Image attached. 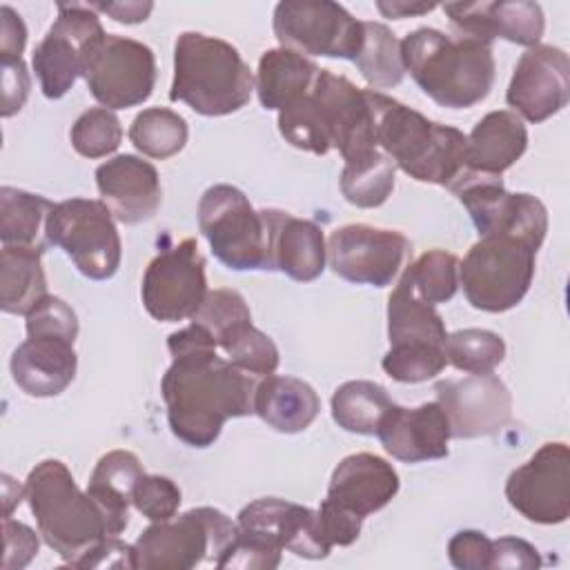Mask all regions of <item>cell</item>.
<instances>
[{
	"mask_svg": "<svg viewBox=\"0 0 570 570\" xmlns=\"http://www.w3.org/2000/svg\"><path fill=\"white\" fill-rule=\"evenodd\" d=\"M278 209H254L234 185H212L198 203V227L212 254L234 272H274L272 240Z\"/></svg>",
	"mask_w": 570,
	"mask_h": 570,
	"instance_id": "obj_6",
	"label": "cell"
},
{
	"mask_svg": "<svg viewBox=\"0 0 570 570\" xmlns=\"http://www.w3.org/2000/svg\"><path fill=\"white\" fill-rule=\"evenodd\" d=\"M370 89H392L405 76L401 40L381 22H363V47L354 58Z\"/></svg>",
	"mask_w": 570,
	"mask_h": 570,
	"instance_id": "obj_36",
	"label": "cell"
},
{
	"mask_svg": "<svg viewBox=\"0 0 570 570\" xmlns=\"http://www.w3.org/2000/svg\"><path fill=\"white\" fill-rule=\"evenodd\" d=\"M410 249V240L396 229L352 223L330 234L327 263L347 283L387 287L401 272Z\"/></svg>",
	"mask_w": 570,
	"mask_h": 570,
	"instance_id": "obj_16",
	"label": "cell"
},
{
	"mask_svg": "<svg viewBox=\"0 0 570 570\" xmlns=\"http://www.w3.org/2000/svg\"><path fill=\"white\" fill-rule=\"evenodd\" d=\"M236 532L303 559H325L332 550L321 532L316 510L276 497L247 503L236 517Z\"/></svg>",
	"mask_w": 570,
	"mask_h": 570,
	"instance_id": "obj_19",
	"label": "cell"
},
{
	"mask_svg": "<svg viewBox=\"0 0 570 570\" xmlns=\"http://www.w3.org/2000/svg\"><path fill=\"white\" fill-rule=\"evenodd\" d=\"M274 36L301 56L352 60L363 47V22L330 0H285L274 7Z\"/></svg>",
	"mask_w": 570,
	"mask_h": 570,
	"instance_id": "obj_11",
	"label": "cell"
},
{
	"mask_svg": "<svg viewBox=\"0 0 570 570\" xmlns=\"http://www.w3.org/2000/svg\"><path fill=\"white\" fill-rule=\"evenodd\" d=\"M205 258L194 238L158 252L145 269L140 296L147 314L160 323L191 318L207 296Z\"/></svg>",
	"mask_w": 570,
	"mask_h": 570,
	"instance_id": "obj_14",
	"label": "cell"
},
{
	"mask_svg": "<svg viewBox=\"0 0 570 570\" xmlns=\"http://www.w3.org/2000/svg\"><path fill=\"white\" fill-rule=\"evenodd\" d=\"M82 78L89 94L107 109L142 105L156 85L154 51L125 36L107 33L85 62Z\"/></svg>",
	"mask_w": 570,
	"mask_h": 570,
	"instance_id": "obj_13",
	"label": "cell"
},
{
	"mask_svg": "<svg viewBox=\"0 0 570 570\" xmlns=\"http://www.w3.org/2000/svg\"><path fill=\"white\" fill-rule=\"evenodd\" d=\"M318 71V65L307 56L285 47L267 49L258 60L254 82L261 107L276 111L285 109L314 87Z\"/></svg>",
	"mask_w": 570,
	"mask_h": 570,
	"instance_id": "obj_30",
	"label": "cell"
},
{
	"mask_svg": "<svg viewBox=\"0 0 570 570\" xmlns=\"http://www.w3.org/2000/svg\"><path fill=\"white\" fill-rule=\"evenodd\" d=\"M452 194L468 209L479 236L514 234L541 247L548 232L546 205L532 194H510L501 176L468 171Z\"/></svg>",
	"mask_w": 570,
	"mask_h": 570,
	"instance_id": "obj_15",
	"label": "cell"
},
{
	"mask_svg": "<svg viewBox=\"0 0 570 570\" xmlns=\"http://www.w3.org/2000/svg\"><path fill=\"white\" fill-rule=\"evenodd\" d=\"M76 568H134V546L120 541L118 537L102 539L89 554H85Z\"/></svg>",
	"mask_w": 570,
	"mask_h": 570,
	"instance_id": "obj_52",
	"label": "cell"
},
{
	"mask_svg": "<svg viewBox=\"0 0 570 570\" xmlns=\"http://www.w3.org/2000/svg\"><path fill=\"white\" fill-rule=\"evenodd\" d=\"M53 203L18 187H0V240L2 245L45 247L47 216Z\"/></svg>",
	"mask_w": 570,
	"mask_h": 570,
	"instance_id": "obj_33",
	"label": "cell"
},
{
	"mask_svg": "<svg viewBox=\"0 0 570 570\" xmlns=\"http://www.w3.org/2000/svg\"><path fill=\"white\" fill-rule=\"evenodd\" d=\"M539 247L514 234L481 236L459 263V285L481 312H508L528 294Z\"/></svg>",
	"mask_w": 570,
	"mask_h": 570,
	"instance_id": "obj_9",
	"label": "cell"
},
{
	"mask_svg": "<svg viewBox=\"0 0 570 570\" xmlns=\"http://www.w3.org/2000/svg\"><path fill=\"white\" fill-rule=\"evenodd\" d=\"M24 499L42 541L67 566L76 568L85 554L111 537L100 505L76 485L73 474L58 459L36 463L24 481Z\"/></svg>",
	"mask_w": 570,
	"mask_h": 570,
	"instance_id": "obj_4",
	"label": "cell"
},
{
	"mask_svg": "<svg viewBox=\"0 0 570 570\" xmlns=\"http://www.w3.org/2000/svg\"><path fill=\"white\" fill-rule=\"evenodd\" d=\"M71 147L85 158H102L118 149L122 127L118 116L107 107L87 109L76 118L69 131Z\"/></svg>",
	"mask_w": 570,
	"mask_h": 570,
	"instance_id": "obj_42",
	"label": "cell"
},
{
	"mask_svg": "<svg viewBox=\"0 0 570 570\" xmlns=\"http://www.w3.org/2000/svg\"><path fill=\"white\" fill-rule=\"evenodd\" d=\"M2 532H4V561H2V568L4 570H20L24 568L36 554H38V548H40V541H38V534L20 523V521H13L11 517L2 519Z\"/></svg>",
	"mask_w": 570,
	"mask_h": 570,
	"instance_id": "obj_49",
	"label": "cell"
},
{
	"mask_svg": "<svg viewBox=\"0 0 570 570\" xmlns=\"http://www.w3.org/2000/svg\"><path fill=\"white\" fill-rule=\"evenodd\" d=\"M445 365V347L423 343L390 345L381 361L383 372L399 383H421L434 379L443 372Z\"/></svg>",
	"mask_w": 570,
	"mask_h": 570,
	"instance_id": "obj_43",
	"label": "cell"
},
{
	"mask_svg": "<svg viewBox=\"0 0 570 570\" xmlns=\"http://www.w3.org/2000/svg\"><path fill=\"white\" fill-rule=\"evenodd\" d=\"M403 274L414 292L430 305L452 301L459 289V258L445 249L421 254Z\"/></svg>",
	"mask_w": 570,
	"mask_h": 570,
	"instance_id": "obj_39",
	"label": "cell"
},
{
	"mask_svg": "<svg viewBox=\"0 0 570 570\" xmlns=\"http://www.w3.org/2000/svg\"><path fill=\"white\" fill-rule=\"evenodd\" d=\"M396 165L381 149L350 160L341 171V194L350 205L372 209L383 205L394 189Z\"/></svg>",
	"mask_w": 570,
	"mask_h": 570,
	"instance_id": "obj_35",
	"label": "cell"
},
{
	"mask_svg": "<svg viewBox=\"0 0 570 570\" xmlns=\"http://www.w3.org/2000/svg\"><path fill=\"white\" fill-rule=\"evenodd\" d=\"M450 18L456 36H468L492 45L494 38L521 47L539 45L546 18L543 9L530 0H497V2H448L441 7Z\"/></svg>",
	"mask_w": 570,
	"mask_h": 570,
	"instance_id": "obj_22",
	"label": "cell"
},
{
	"mask_svg": "<svg viewBox=\"0 0 570 570\" xmlns=\"http://www.w3.org/2000/svg\"><path fill=\"white\" fill-rule=\"evenodd\" d=\"M405 71L436 105L468 109L485 100L497 76L492 45L419 27L401 40Z\"/></svg>",
	"mask_w": 570,
	"mask_h": 570,
	"instance_id": "obj_3",
	"label": "cell"
},
{
	"mask_svg": "<svg viewBox=\"0 0 570 570\" xmlns=\"http://www.w3.org/2000/svg\"><path fill=\"white\" fill-rule=\"evenodd\" d=\"M392 403L387 390L374 381H345L332 394V419L345 432L372 436Z\"/></svg>",
	"mask_w": 570,
	"mask_h": 570,
	"instance_id": "obj_34",
	"label": "cell"
},
{
	"mask_svg": "<svg viewBox=\"0 0 570 570\" xmlns=\"http://www.w3.org/2000/svg\"><path fill=\"white\" fill-rule=\"evenodd\" d=\"M183 494L180 488L160 474H142L134 488L131 505L149 521H167L176 517Z\"/></svg>",
	"mask_w": 570,
	"mask_h": 570,
	"instance_id": "obj_45",
	"label": "cell"
},
{
	"mask_svg": "<svg viewBox=\"0 0 570 570\" xmlns=\"http://www.w3.org/2000/svg\"><path fill=\"white\" fill-rule=\"evenodd\" d=\"M216 345L234 365H238L240 370L254 376L274 374L281 361L276 343L252 323L236 327L234 332L223 336Z\"/></svg>",
	"mask_w": 570,
	"mask_h": 570,
	"instance_id": "obj_41",
	"label": "cell"
},
{
	"mask_svg": "<svg viewBox=\"0 0 570 570\" xmlns=\"http://www.w3.org/2000/svg\"><path fill=\"white\" fill-rule=\"evenodd\" d=\"M321 412L316 390L296 376L267 374L258 379L254 394V414L281 434L307 430Z\"/></svg>",
	"mask_w": 570,
	"mask_h": 570,
	"instance_id": "obj_27",
	"label": "cell"
},
{
	"mask_svg": "<svg viewBox=\"0 0 570 570\" xmlns=\"http://www.w3.org/2000/svg\"><path fill=\"white\" fill-rule=\"evenodd\" d=\"M254 82L249 65L227 40L198 31L176 38L171 102H185L200 116H227L249 102Z\"/></svg>",
	"mask_w": 570,
	"mask_h": 570,
	"instance_id": "obj_5",
	"label": "cell"
},
{
	"mask_svg": "<svg viewBox=\"0 0 570 570\" xmlns=\"http://www.w3.org/2000/svg\"><path fill=\"white\" fill-rule=\"evenodd\" d=\"M274 269L287 274L292 281H316L327 263V247L323 229L305 218H296L289 212L276 214L274 240H272Z\"/></svg>",
	"mask_w": 570,
	"mask_h": 570,
	"instance_id": "obj_28",
	"label": "cell"
},
{
	"mask_svg": "<svg viewBox=\"0 0 570 570\" xmlns=\"http://www.w3.org/2000/svg\"><path fill=\"white\" fill-rule=\"evenodd\" d=\"M376 436L383 450L403 463H423L448 456L450 425L436 401L419 407H392L381 419Z\"/></svg>",
	"mask_w": 570,
	"mask_h": 570,
	"instance_id": "obj_24",
	"label": "cell"
},
{
	"mask_svg": "<svg viewBox=\"0 0 570 570\" xmlns=\"http://www.w3.org/2000/svg\"><path fill=\"white\" fill-rule=\"evenodd\" d=\"M27 45V27L18 11L9 4L0 7V60L22 58Z\"/></svg>",
	"mask_w": 570,
	"mask_h": 570,
	"instance_id": "obj_53",
	"label": "cell"
},
{
	"mask_svg": "<svg viewBox=\"0 0 570 570\" xmlns=\"http://www.w3.org/2000/svg\"><path fill=\"white\" fill-rule=\"evenodd\" d=\"M539 550L519 537H499L492 541V570H537L541 568Z\"/></svg>",
	"mask_w": 570,
	"mask_h": 570,
	"instance_id": "obj_50",
	"label": "cell"
},
{
	"mask_svg": "<svg viewBox=\"0 0 570 570\" xmlns=\"http://www.w3.org/2000/svg\"><path fill=\"white\" fill-rule=\"evenodd\" d=\"M399 474L383 456L356 452L338 461L321 501L318 519L332 546H352L365 517L385 508L399 492Z\"/></svg>",
	"mask_w": 570,
	"mask_h": 570,
	"instance_id": "obj_7",
	"label": "cell"
},
{
	"mask_svg": "<svg viewBox=\"0 0 570 570\" xmlns=\"http://www.w3.org/2000/svg\"><path fill=\"white\" fill-rule=\"evenodd\" d=\"M24 318H27L24 323L27 336L47 334V336H62L76 343L78 316L71 309V305L58 296L47 294L40 303L31 307V312Z\"/></svg>",
	"mask_w": 570,
	"mask_h": 570,
	"instance_id": "obj_46",
	"label": "cell"
},
{
	"mask_svg": "<svg viewBox=\"0 0 570 570\" xmlns=\"http://www.w3.org/2000/svg\"><path fill=\"white\" fill-rule=\"evenodd\" d=\"M13 383L36 399H49L65 392L76 379L78 356L73 341L62 336H27L9 361Z\"/></svg>",
	"mask_w": 570,
	"mask_h": 570,
	"instance_id": "obj_25",
	"label": "cell"
},
{
	"mask_svg": "<svg viewBox=\"0 0 570 570\" xmlns=\"http://www.w3.org/2000/svg\"><path fill=\"white\" fill-rule=\"evenodd\" d=\"M376 147L419 183L454 189L468 171L463 131L428 120L416 109L374 89H365Z\"/></svg>",
	"mask_w": 570,
	"mask_h": 570,
	"instance_id": "obj_2",
	"label": "cell"
},
{
	"mask_svg": "<svg viewBox=\"0 0 570 570\" xmlns=\"http://www.w3.org/2000/svg\"><path fill=\"white\" fill-rule=\"evenodd\" d=\"M47 243L60 247L91 281L111 278L122 258L116 218L102 200L67 198L47 216Z\"/></svg>",
	"mask_w": 570,
	"mask_h": 570,
	"instance_id": "obj_10",
	"label": "cell"
},
{
	"mask_svg": "<svg viewBox=\"0 0 570 570\" xmlns=\"http://www.w3.org/2000/svg\"><path fill=\"white\" fill-rule=\"evenodd\" d=\"M96 187L114 218L125 225L154 218L163 200L156 167L134 154H120L98 165Z\"/></svg>",
	"mask_w": 570,
	"mask_h": 570,
	"instance_id": "obj_23",
	"label": "cell"
},
{
	"mask_svg": "<svg viewBox=\"0 0 570 570\" xmlns=\"http://www.w3.org/2000/svg\"><path fill=\"white\" fill-rule=\"evenodd\" d=\"M107 36L98 13L89 4L58 2V16L36 45L31 65L45 98H62L82 76L85 62Z\"/></svg>",
	"mask_w": 570,
	"mask_h": 570,
	"instance_id": "obj_12",
	"label": "cell"
},
{
	"mask_svg": "<svg viewBox=\"0 0 570 570\" xmlns=\"http://www.w3.org/2000/svg\"><path fill=\"white\" fill-rule=\"evenodd\" d=\"M570 100V60L552 45H534L514 65L505 102L519 118L543 122Z\"/></svg>",
	"mask_w": 570,
	"mask_h": 570,
	"instance_id": "obj_20",
	"label": "cell"
},
{
	"mask_svg": "<svg viewBox=\"0 0 570 570\" xmlns=\"http://www.w3.org/2000/svg\"><path fill=\"white\" fill-rule=\"evenodd\" d=\"M436 2H405V0H390V2H376V9L392 20H403L412 16H423L434 11Z\"/></svg>",
	"mask_w": 570,
	"mask_h": 570,
	"instance_id": "obj_55",
	"label": "cell"
},
{
	"mask_svg": "<svg viewBox=\"0 0 570 570\" xmlns=\"http://www.w3.org/2000/svg\"><path fill=\"white\" fill-rule=\"evenodd\" d=\"M191 323L203 325L218 343L223 336H227L236 327L252 323V312L240 292L220 287V289L207 292L198 312L191 316Z\"/></svg>",
	"mask_w": 570,
	"mask_h": 570,
	"instance_id": "obj_44",
	"label": "cell"
},
{
	"mask_svg": "<svg viewBox=\"0 0 570 570\" xmlns=\"http://www.w3.org/2000/svg\"><path fill=\"white\" fill-rule=\"evenodd\" d=\"M24 499V485H18L16 479H11L9 474H2V503H4V517H11L13 508Z\"/></svg>",
	"mask_w": 570,
	"mask_h": 570,
	"instance_id": "obj_56",
	"label": "cell"
},
{
	"mask_svg": "<svg viewBox=\"0 0 570 570\" xmlns=\"http://www.w3.org/2000/svg\"><path fill=\"white\" fill-rule=\"evenodd\" d=\"M171 365L163 374L160 392L171 434L191 448H209L225 421L254 414V376L229 358L218 356L214 336L191 323L167 336Z\"/></svg>",
	"mask_w": 570,
	"mask_h": 570,
	"instance_id": "obj_1",
	"label": "cell"
},
{
	"mask_svg": "<svg viewBox=\"0 0 570 570\" xmlns=\"http://www.w3.org/2000/svg\"><path fill=\"white\" fill-rule=\"evenodd\" d=\"M465 138L468 169L485 176H501L528 147V129L523 120L508 109L485 114Z\"/></svg>",
	"mask_w": 570,
	"mask_h": 570,
	"instance_id": "obj_26",
	"label": "cell"
},
{
	"mask_svg": "<svg viewBox=\"0 0 570 570\" xmlns=\"http://www.w3.org/2000/svg\"><path fill=\"white\" fill-rule=\"evenodd\" d=\"M387 338L390 345L423 343L445 347L448 332L441 314L414 292L405 274H401L387 298Z\"/></svg>",
	"mask_w": 570,
	"mask_h": 570,
	"instance_id": "obj_31",
	"label": "cell"
},
{
	"mask_svg": "<svg viewBox=\"0 0 570 570\" xmlns=\"http://www.w3.org/2000/svg\"><path fill=\"white\" fill-rule=\"evenodd\" d=\"M142 474L145 470L140 459L129 450H111L98 459L89 476L87 492L105 512L111 537L127 530L131 494Z\"/></svg>",
	"mask_w": 570,
	"mask_h": 570,
	"instance_id": "obj_29",
	"label": "cell"
},
{
	"mask_svg": "<svg viewBox=\"0 0 570 570\" xmlns=\"http://www.w3.org/2000/svg\"><path fill=\"white\" fill-rule=\"evenodd\" d=\"M45 247L2 245L0 252V307L4 314L27 316L47 296L42 269Z\"/></svg>",
	"mask_w": 570,
	"mask_h": 570,
	"instance_id": "obj_32",
	"label": "cell"
},
{
	"mask_svg": "<svg viewBox=\"0 0 570 570\" xmlns=\"http://www.w3.org/2000/svg\"><path fill=\"white\" fill-rule=\"evenodd\" d=\"M0 65H2V116L11 118L24 107L29 98L31 80L22 58L0 60Z\"/></svg>",
	"mask_w": 570,
	"mask_h": 570,
	"instance_id": "obj_51",
	"label": "cell"
},
{
	"mask_svg": "<svg viewBox=\"0 0 570 570\" xmlns=\"http://www.w3.org/2000/svg\"><path fill=\"white\" fill-rule=\"evenodd\" d=\"M434 392L452 439L492 436L512 419V394L492 372L439 381Z\"/></svg>",
	"mask_w": 570,
	"mask_h": 570,
	"instance_id": "obj_18",
	"label": "cell"
},
{
	"mask_svg": "<svg viewBox=\"0 0 570 570\" xmlns=\"http://www.w3.org/2000/svg\"><path fill=\"white\" fill-rule=\"evenodd\" d=\"M89 7L96 13H107L116 22H122V24L145 22L154 9L151 2H89Z\"/></svg>",
	"mask_w": 570,
	"mask_h": 570,
	"instance_id": "obj_54",
	"label": "cell"
},
{
	"mask_svg": "<svg viewBox=\"0 0 570 570\" xmlns=\"http://www.w3.org/2000/svg\"><path fill=\"white\" fill-rule=\"evenodd\" d=\"M448 557L459 570H490L492 539L481 530H459L448 541Z\"/></svg>",
	"mask_w": 570,
	"mask_h": 570,
	"instance_id": "obj_48",
	"label": "cell"
},
{
	"mask_svg": "<svg viewBox=\"0 0 570 570\" xmlns=\"http://www.w3.org/2000/svg\"><path fill=\"white\" fill-rule=\"evenodd\" d=\"M281 566V552L272 550L254 539H247L236 532L234 541L216 561V568H240V570H272Z\"/></svg>",
	"mask_w": 570,
	"mask_h": 570,
	"instance_id": "obj_47",
	"label": "cell"
},
{
	"mask_svg": "<svg viewBox=\"0 0 570 570\" xmlns=\"http://www.w3.org/2000/svg\"><path fill=\"white\" fill-rule=\"evenodd\" d=\"M187 122L180 114L167 107H147L131 120L129 140L131 145L156 160L176 156L187 145Z\"/></svg>",
	"mask_w": 570,
	"mask_h": 570,
	"instance_id": "obj_37",
	"label": "cell"
},
{
	"mask_svg": "<svg viewBox=\"0 0 570 570\" xmlns=\"http://www.w3.org/2000/svg\"><path fill=\"white\" fill-rule=\"evenodd\" d=\"M508 503L528 521L557 525L570 517V450L543 443L505 481Z\"/></svg>",
	"mask_w": 570,
	"mask_h": 570,
	"instance_id": "obj_17",
	"label": "cell"
},
{
	"mask_svg": "<svg viewBox=\"0 0 570 570\" xmlns=\"http://www.w3.org/2000/svg\"><path fill=\"white\" fill-rule=\"evenodd\" d=\"M278 131L296 149L325 156L332 149L312 89L278 111Z\"/></svg>",
	"mask_w": 570,
	"mask_h": 570,
	"instance_id": "obj_40",
	"label": "cell"
},
{
	"mask_svg": "<svg viewBox=\"0 0 570 570\" xmlns=\"http://www.w3.org/2000/svg\"><path fill=\"white\" fill-rule=\"evenodd\" d=\"M445 358L461 372L488 374L503 363L505 341L492 330H456L445 338Z\"/></svg>",
	"mask_w": 570,
	"mask_h": 570,
	"instance_id": "obj_38",
	"label": "cell"
},
{
	"mask_svg": "<svg viewBox=\"0 0 570 570\" xmlns=\"http://www.w3.org/2000/svg\"><path fill=\"white\" fill-rule=\"evenodd\" d=\"M236 537V521L216 508H191L167 521H151L134 541L138 570H194L220 559Z\"/></svg>",
	"mask_w": 570,
	"mask_h": 570,
	"instance_id": "obj_8",
	"label": "cell"
},
{
	"mask_svg": "<svg viewBox=\"0 0 570 570\" xmlns=\"http://www.w3.org/2000/svg\"><path fill=\"white\" fill-rule=\"evenodd\" d=\"M312 96L318 105L332 149H338L345 163L379 149L365 89H358L345 76L321 69Z\"/></svg>",
	"mask_w": 570,
	"mask_h": 570,
	"instance_id": "obj_21",
	"label": "cell"
}]
</instances>
